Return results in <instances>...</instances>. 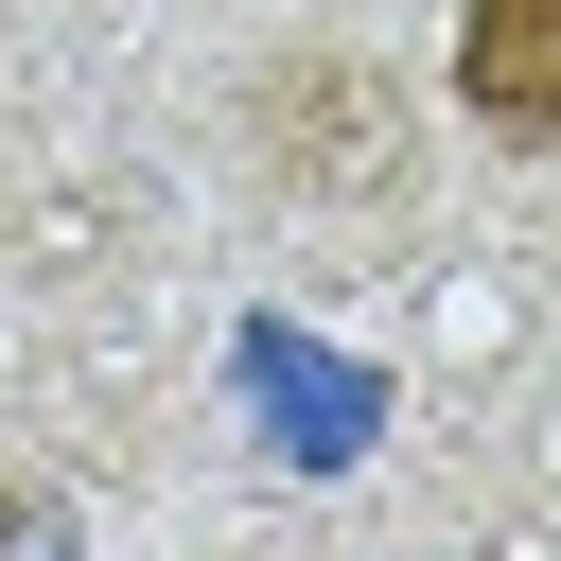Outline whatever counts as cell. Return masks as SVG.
Masks as SVG:
<instances>
[{"instance_id":"1","label":"cell","mask_w":561,"mask_h":561,"mask_svg":"<svg viewBox=\"0 0 561 561\" xmlns=\"http://www.w3.org/2000/svg\"><path fill=\"white\" fill-rule=\"evenodd\" d=\"M438 88H456V123H473V140L561 158V0H456Z\"/></svg>"}]
</instances>
